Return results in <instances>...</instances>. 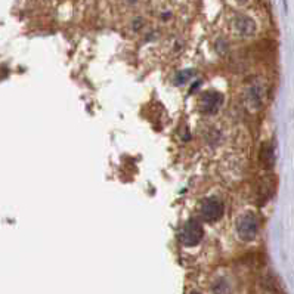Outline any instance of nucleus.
Wrapping results in <instances>:
<instances>
[{
	"label": "nucleus",
	"instance_id": "10",
	"mask_svg": "<svg viewBox=\"0 0 294 294\" xmlns=\"http://www.w3.org/2000/svg\"><path fill=\"white\" fill-rule=\"evenodd\" d=\"M235 2L238 3V5H244V3H246L247 0H235Z\"/></svg>",
	"mask_w": 294,
	"mask_h": 294
},
{
	"label": "nucleus",
	"instance_id": "9",
	"mask_svg": "<svg viewBox=\"0 0 294 294\" xmlns=\"http://www.w3.org/2000/svg\"><path fill=\"white\" fill-rule=\"evenodd\" d=\"M192 77V73L189 74V71H185V73H179L176 76L177 83H185L186 80H189Z\"/></svg>",
	"mask_w": 294,
	"mask_h": 294
},
{
	"label": "nucleus",
	"instance_id": "1",
	"mask_svg": "<svg viewBox=\"0 0 294 294\" xmlns=\"http://www.w3.org/2000/svg\"><path fill=\"white\" fill-rule=\"evenodd\" d=\"M235 231L241 241H253L259 234V219L253 213H246L236 220Z\"/></svg>",
	"mask_w": 294,
	"mask_h": 294
},
{
	"label": "nucleus",
	"instance_id": "3",
	"mask_svg": "<svg viewBox=\"0 0 294 294\" xmlns=\"http://www.w3.org/2000/svg\"><path fill=\"white\" fill-rule=\"evenodd\" d=\"M203 236H204V231H203L201 223L195 219H192L185 223L182 234H180V241L188 247H194L197 244H200Z\"/></svg>",
	"mask_w": 294,
	"mask_h": 294
},
{
	"label": "nucleus",
	"instance_id": "6",
	"mask_svg": "<svg viewBox=\"0 0 294 294\" xmlns=\"http://www.w3.org/2000/svg\"><path fill=\"white\" fill-rule=\"evenodd\" d=\"M222 102H223V98L219 92L209 90V92H204L200 99V108L206 114H215L216 111L220 108Z\"/></svg>",
	"mask_w": 294,
	"mask_h": 294
},
{
	"label": "nucleus",
	"instance_id": "8",
	"mask_svg": "<svg viewBox=\"0 0 294 294\" xmlns=\"http://www.w3.org/2000/svg\"><path fill=\"white\" fill-rule=\"evenodd\" d=\"M212 291L213 294H231V285L225 278H219L215 281Z\"/></svg>",
	"mask_w": 294,
	"mask_h": 294
},
{
	"label": "nucleus",
	"instance_id": "7",
	"mask_svg": "<svg viewBox=\"0 0 294 294\" xmlns=\"http://www.w3.org/2000/svg\"><path fill=\"white\" fill-rule=\"evenodd\" d=\"M260 160L263 161V164H265L266 167H272V166H274L275 151L272 145L266 143V145L263 146V150H262V153H260Z\"/></svg>",
	"mask_w": 294,
	"mask_h": 294
},
{
	"label": "nucleus",
	"instance_id": "11",
	"mask_svg": "<svg viewBox=\"0 0 294 294\" xmlns=\"http://www.w3.org/2000/svg\"><path fill=\"white\" fill-rule=\"evenodd\" d=\"M191 294H200V293H198V291H192V293H191Z\"/></svg>",
	"mask_w": 294,
	"mask_h": 294
},
{
	"label": "nucleus",
	"instance_id": "5",
	"mask_svg": "<svg viewBox=\"0 0 294 294\" xmlns=\"http://www.w3.org/2000/svg\"><path fill=\"white\" fill-rule=\"evenodd\" d=\"M232 31L235 36L241 37V39L252 37L256 33L255 21L246 17V15H238L232 21Z\"/></svg>",
	"mask_w": 294,
	"mask_h": 294
},
{
	"label": "nucleus",
	"instance_id": "4",
	"mask_svg": "<svg viewBox=\"0 0 294 294\" xmlns=\"http://www.w3.org/2000/svg\"><path fill=\"white\" fill-rule=\"evenodd\" d=\"M223 204L217 198H206L201 203L200 215L206 222H216L223 216Z\"/></svg>",
	"mask_w": 294,
	"mask_h": 294
},
{
	"label": "nucleus",
	"instance_id": "2",
	"mask_svg": "<svg viewBox=\"0 0 294 294\" xmlns=\"http://www.w3.org/2000/svg\"><path fill=\"white\" fill-rule=\"evenodd\" d=\"M266 98V90L262 83H252L244 92V104L249 111H260Z\"/></svg>",
	"mask_w": 294,
	"mask_h": 294
}]
</instances>
